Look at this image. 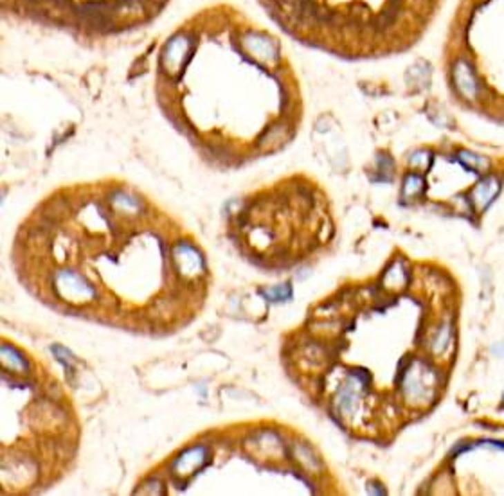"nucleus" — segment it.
<instances>
[{"label": "nucleus", "instance_id": "1", "mask_svg": "<svg viewBox=\"0 0 504 496\" xmlns=\"http://www.w3.org/2000/svg\"><path fill=\"white\" fill-rule=\"evenodd\" d=\"M454 85L459 90V94L465 97V99L472 101L477 97V92H479V85H477V78L474 74L472 67L468 61L465 59H458L454 63Z\"/></svg>", "mask_w": 504, "mask_h": 496}, {"label": "nucleus", "instance_id": "2", "mask_svg": "<svg viewBox=\"0 0 504 496\" xmlns=\"http://www.w3.org/2000/svg\"><path fill=\"white\" fill-rule=\"evenodd\" d=\"M501 192V182L495 177H486L483 178L481 182L476 183V187L470 192V200L476 205V209L485 210L488 209L494 200L497 198V195Z\"/></svg>", "mask_w": 504, "mask_h": 496}, {"label": "nucleus", "instance_id": "3", "mask_svg": "<svg viewBox=\"0 0 504 496\" xmlns=\"http://www.w3.org/2000/svg\"><path fill=\"white\" fill-rule=\"evenodd\" d=\"M458 160L467 169L474 171V173H483L486 168H488V160L485 157H479L476 153H470V151H459Z\"/></svg>", "mask_w": 504, "mask_h": 496}, {"label": "nucleus", "instance_id": "4", "mask_svg": "<svg viewBox=\"0 0 504 496\" xmlns=\"http://www.w3.org/2000/svg\"><path fill=\"white\" fill-rule=\"evenodd\" d=\"M423 178L418 175H409L403 182V196H416L423 191Z\"/></svg>", "mask_w": 504, "mask_h": 496}, {"label": "nucleus", "instance_id": "5", "mask_svg": "<svg viewBox=\"0 0 504 496\" xmlns=\"http://www.w3.org/2000/svg\"><path fill=\"white\" fill-rule=\"evenodd\" d=\"M263 295L266 299H271L274 302H280V301H287L292 297V290H290L289 284H284V286H278L274 290H269V292H263Z\"/></svg>", "mask_w": 504, "mask_h": 496}, {"label": "nucleus", "instance_id": "6", "mask_svg": "<svg viewBox=\"0 0 504 496\" xmlns=\"http://www.w3.org/2000/svg\"><path fill=\"white\" fill-rule=\"evenodd\" d=\"M449 341H450V328L449 326H445V328H441L440 335H438V338L434 340L436 353H443L445 347L449 346Z\"/></svg>", "mask_w": 504, "mask_h": 496}, {"label": "nucleus", "instance_id": "7", "mask_svg": "<svg viewBox=\"0 0 504 496\" xmlns=\"http://www.w3.org/2000/svg\"><path fill=\"white\" fill-rule=\"evenodd\" d=\"M2 355H4V356H10V358H11V364H17V365H19V369H26V367H28V364H26V360H23L22 356H20V353H17V350H14L13 347L2 346Z\"/></svg>", "mask_w": 504, "mask_h": 496}, {"label": "nucleus", "instance_id": "8", "mask_svg": "<svg viewBox=\"0 0 504 496\" xmlns=\"http://www.w3.org/2000/svg\"><path fill=\"white\" fill-rule=\"evenodd\" d=\"M420 162H423V164L427 166V169H429V166H431V153H427V151H416V153L411 155V159H409V164L413 166V168H420Z\"/></svg>", "mask_w": 504, "mask_h": 496}, {"label": "nucleus", "instance_id": "9", "mask_svg": "<svg viewBox=\"0 0 504 496\" xmlns=\"http://www.w3.org/2000/svg\"><path fill=\"white\" fill-rule=\"evenodd\" d=\"M501 408H503V410H504V396H503V405H501Z\"/></svg>", "mask_w": 504, "mask_h": 496}]
</instances>
